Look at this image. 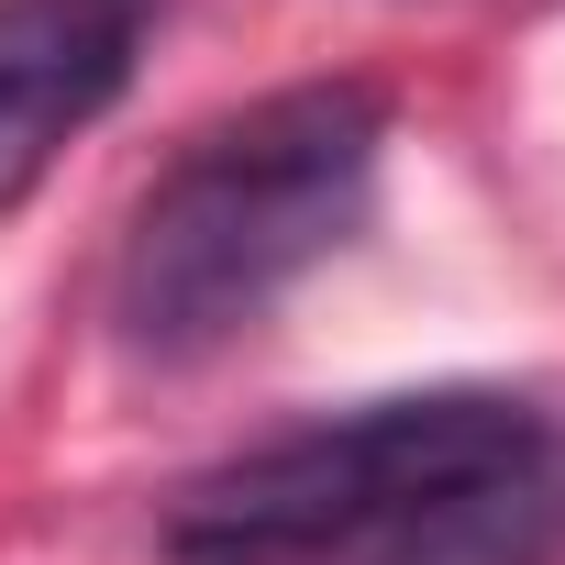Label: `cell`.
<instances>
[{
  "label": "cell",
  "instance_id": "obj_1",
  "mask_svg": "<svg viewBox=\"0 0 565 565\" xmlns=\"http://www.w3.org/2000/svg\"><path fill=\"white\" fill-rule=\"evenodd\" d=\"M377 156H388V100L366 78H300L189 134L134 200V233L111 255V333L156 366L255 333L366 222Z\"/></svg>",
  "mask_w": 565,
  "mask_h": 565
},
{
  "label": "cell",
  "instance_id": "obj_2",
  "mask_svg": "<svg viewBox=\"0 0 565 565\" xmlns=\"http://www.w3.org/2000/svg\"><path fill=\"white\" fill-rule=\"evenodd\" d=\"M565 422L510 388H422L366 399L344 422L277 433L167 499L178 565H377L399 554L444 499L488 488L499 466L543 455Z\"/></svg>",
  "mask_w": 565,
  "mask_h": 565
},
{
  "label": "cell",
  "instance_id": "obj_3",
  "mask_svg": "<svg viewBox=\"0 0 565 565\" xmlns=\"http://www.w3.org/2000/svg\"><path fill=\"white\" fill-rule=\"evenodd\" d=\"M167 0H0V211H12L145 67Z\"/></svg>",
  "mask_w": 565,
  "mask_h": 565
}]
</instances>
